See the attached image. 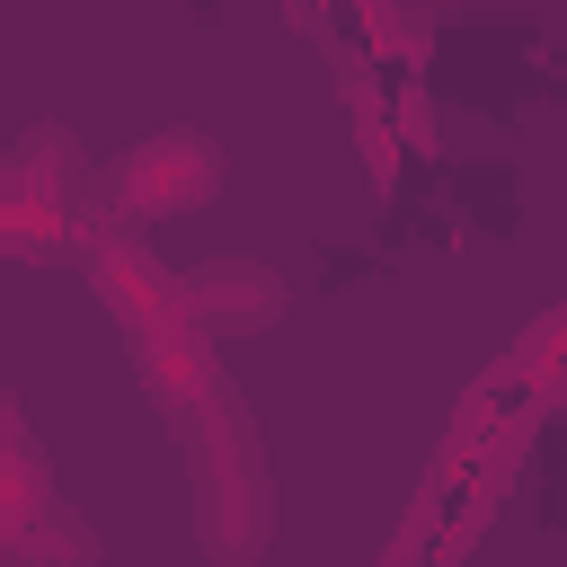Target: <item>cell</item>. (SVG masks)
<instances>
[{"label":"cell","instance_id":"cell-2","mask_svg":"<svg viewBox=\"0 0 567 567\" xmlns=\"http://www.w3.org/2000/svg\"><path fill=\"white\" fill-rule=\"evenodd\" d=\"M89 523L44 487V470H0V567H89Z\"/></svg>","mask_w":567,"mask_h":567},{"label":"cell","instance_id":"cell-1","mask_svg":"<svg viewBox=\"0 0 567 567\" xmlns=\"http://www.w3.org/2000/svg\"><path fill=\"white\" fill-rule=\"evenodd\" d=\"M168 425H177V443H186V461H195V505H204L213 558H230V567L257 558L275 505H266V461H257V434H248L230 381H213V390H195L186 408H168Z\"/></svg>","mask_w":567,"mask_h":567},{"label":"cell","instance_id":"cell-3","mask_svg":"<svg viewBox=\"0 0 567 567\" xmlns=\"http://www.w3.org/2000/svg\"><path fill=\"white\" fill-rule=\"evenodd\" d=\"M213 186H221V151H213L204 133H159V142H142V151L124 159V177H115V213H133V221H168V213H195Z\"/></svg>","mask_w":567,"mask_h":567},{"label":"cell","instance_id":"cell-4","mask_svg":"<svg viewBox=\"0 0 567 567\" xmlns=\"http://www.w3.org/2000/svg\"><path fill=\"white\" fill-rule=\"evenodd\" d=\"M177 301H186V319H195L204 337H239V328H266V319L284 310V284H275L266 266H195V275L177 284Z\"/></svg>","mask_w":567,"mask_h":567}]
</instances>
